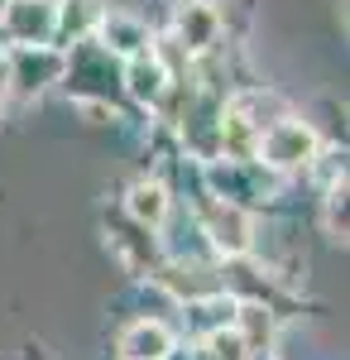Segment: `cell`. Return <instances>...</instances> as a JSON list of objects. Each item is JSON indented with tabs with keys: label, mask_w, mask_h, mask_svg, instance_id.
Segmentation results:
<instances>
[{
	"label": "cell",
	"mask_w": 350,
	"mask_h": 360,
	"mask_svg": "<svg viewBox=\"0 0 350 360\" xmlns=\"http://www.w3.org/2000/svg\"><path fill=\"white\" fill-rule=\"evenodd\" d=\"M58 72H63V53L58 49H20V53L10 58V82L15 91H44L48 82H58Z\"/></svg>",
	"instance_id": "obj_4"
},
{
	"label": "cell",
	"mask_w": 350,
	"mask_h": 360,
	"mask_svg": "<svg viewBox=\"0 0 350 360\" xmlns=\"http://www.w3.org/2000/svg\"><path fill=\"white\" fill-rule=\"evenodd\" d=\"M192 322H202V332H226L231 322H235V298H226V293H216V298H202V303H192Z\"/></svg>",
	"instance_id": "obj_11"
},
{
	"label": "cell",
	"mask_w": 350,
	"mask_h": 360,
	"mask_svg": "<svg viewBox=\"0 0 350 360\" xmlns=\"http://www.w3.org/2000/svg\"><path fill=\"white\" fill-rule=\"evenodd\" d=\"M5 5H10V0H0V15H5Z\"/></svg>",
	"instance_id": "obj_13"
},
{
	"label": "cell",
	"mask_w": 350,
	"mask_h": 360,
	"mask_svg": "<svg viewBox=\"0 0 350 360\" xmlns=\"http://www.w3.org/2000/svg\"><path fill=\"white\" fill-rule=\"evenodd\" d=\"M125 86H130L135 101L159 106L163 91H168V68H163L154 53H139V58H130V68H125Z\"/></svg>",
	"instance_id": "obj_8"
},
{
	"label": "cell",
	"mask_w": 350,
	"mask_h": 360,
	"mask_svg": "<svg viewBox=\"0 0 350 360\" xmlns=\"http://www.w3.org/2000/svg\"><path fill=\"white\" fill-rule=\"evenodd\" d=\"M202 226H207L212 250H221V255H245L254 245V221H249V212L240 202H226V197L207 202L202 207Z\"/></svg>",
	"instance_id": "obj_3"
},
{
	"label": "cell",
	"mask_w": 350,
	"mask_h": 360,
	"mask_svg": "<svg viewBox=\"0 0 350 360\" xmlns=\"http://www.w3.org/2000/svg\"><path fill=\"white\" fill-rule=\"evenodd\" d=\"M326 226H331V236L336 240H346V173L331 183V193H326Z\"/></svg>",
	"instance_id": "obj_12"
},
{
	"label": "cell",
	"mask_w": 350,
	"mask_h": 360,
	"mask_svg": "<svg viewBox=\"0 0 350 360\" xmlns=\"http://www.w3.org/2000/svg\"><path fill=\"white\" fill-rule=\"evenodd\" d=\"M231 332L245 341L249 356H259V351H269V341H273V312L264 303H235V322H231Z\"/></svg>",
	"instance_id": "obj_9"
},
{
	"label": "cell",
	"mask_w": 350,
	"mask_h": 360,
	"mask_svg": "<svg viewBox=\"0 0 350 360\" xmlns=\"http://www.w3.org/2000/svg\"><path fill=\"white\" fill-rule=\"evenodd\" d=\"M168 207H173V202H168V188H163V183H149V178L135 183L130 197H125V212H130L144 231H159V226L168 221Z\"/></svg>",
	"instance_id": "obj_10"
},
{
	"label": "cell",
	"mask_w": 350,
	"mask_h": 360,
	"mask_svg": "<svg viewBox=\"0 0 350 360\" xmlns=\"http://www.w3.org/2000/svg\"><path fill=\"white\" fill-rule=\"evenodd\" d=\"M149 29L139 25L135 15H101V49L106 53H125V58H139L149 53Z\"/></svg>",
	"instance_id": "obj_7"
},
{
	"label": "cell",
	"mask_w": 350,
	"mask_h": 360,
	"mask_svg": "<svg viewBox=\"0 0 350 360\" xmlns=\"http://www.w3.org/2000/svg\"><path fill=\"white\" fill-rule=\"evenodd\" d=\"M178 39L188 53H207L216 39H221V10L212 0H188L178 10Z\"/></svg>",
	"instance_id": "obj_5"
},
{
	"label": "cell",
	"mask_w": 350,
	"mask_h": 360,
	"mask_svg": "<svg viewBox=\"0 0 350 360\" xmlns=\"http://www.w3.org/2000/svg\"><path fill=\"white\" fill-rule=\"evenodd\" d=\"M58 0H10L0 25L20 49H48V39L58 34Z\"/></svg>",
	"instance_id": "obj_2"
},
{
	"label": "cell",
	"mask_w": 350,
	"mask_h": 360,
	"mask_svg": "<svg viewBox=\"0 0 350 360\" xmlns=\"http://www.w3.org/2000/svg\"><path fill=\"white\" fill-rule=\"evenodd\" d=\"M259 159L278 173H293V168H307L317 159V130L307 120H293V115H278L264 135L254 139Z\"/></svg>",
	"instance_id": "obj_1"
},
{
	"label": "cell",
	"mask_w": 350,
	"mask_h": 360,
	"mask_svg": "<svg viewBox=\"0 0 350 360\" xmlns=\"http://www.w3.org/2000/svg\"><path fill=\"white\" fill-rule=\"evenodd\" d=\"M173 351V332L163 327V322H130L125 332H120V356L125 360H163Z\"/></svg>",
	"instance_id": "obj_6"
},
{
	"label": "cell",
	"mask_w": 350,
	"mask_h": 360,
	"mask_svg": "<svg viewBox=\"0 0 350 360\" xmlns=\"http://www.w3.org/2000/svg\"><path fill=\"white\" fill-rule=\"evenodd\" d=\"M0 101H5V82H0Z\"/></svg>",
	"instance_id": "obj_14"
}]
</instances>
